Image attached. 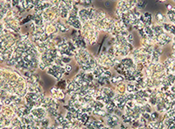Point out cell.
<instances>
[{"label":"cell","mask_w":175,"mask_h":129,"mask_svg":"<svg viewBox=\"0 0 175 129\" xmlns=\"http://www.w3.org/2000/svg\"><path fill=\"white\" fill-rule=\"evenodd\" d=\"M161 26H163L165 32L170 33L172 36L175 34V25H173L172 23H167V22H166V23L162 24Z\"/></svg>","instance_id":"cell-1"},{"label":"cell","mask_w":175,"mask_h":129,"mask_svg":"<svg viewBox=\"0 0 175 129\" xmlns=\"http://www.w3.org/2000/svg\"><path fill=\"white\" fill-rule=\"evenodd\" d=\"M155 20L158 24L162 25V24L166 22V17L164 14L160 13V12H157V13L155 14Z\"/></svg>","instance_id":"cell-2"},{"label":"cell","mask_w":175,"mask_h":129,"mask_svg":"<svg viewBox=\"0 0 175 129\" xmlns=\"http://www.w3.org/2000/svg\"><path fill=\"white\" fill-rule=\"evenodd\" d=\"M56 26H57L58 30H59L60 32H61V33H66V32L68 31V27H67V26H65L64 24L60 23H60H57V25H56Z\"/></svg>","instance_id":"cell-3"},{"label":"cell","mask_w":175,"mask_h":129,"mask_svg":"<svg viewBox=\"0 0 175 129\" xmlns=\"http://www.w3.org/2000/svg\"><path fill=\"white\" fill-rule=\"evenodd\" d=\"M158 116H159V112H152V114H151V119H150V121H156L158 119Z\"/></svg>","instance_id":"cell-4"},{"label":"cell","mask_w":175,"mask_h":129,"mask_svg":"<svg viewBox=\"0 0 175 129\" xmlns=\"http://www.w3.org/2000/svg\"><path fill=\"white\" fill-rule=\"evenodd\" d=\"M127 91L130 92V93H132V92L135 91V86L131 84V83H129L128 85H127Z\"/></svg>","instance_id":"cell-5"},{"label":"cell","mask_w":175,"mask_h":129,"mask_svg":"<svg viewBox=\"0 0 175 129\" xmlns=\"http://www.w3.org/2000/svg\"><path fill=\"white\" fill-rule=\"evenodd\" d=\"M126 40H127V42H128V43H130V44H132V43H133V40H134L133 35H132L131 33H130V34L127 35Z\"/></svg>","instance_id":"cell-6"},{"label":"cell","mask_w":175,"mask_h":129,"mask_svg":"<svg viewBox=\"0 0 175 129\" xmlns=\"http://www.w3.org/2000/svg\"><path fill=\"white\" fill-rule=\"evenodd\" d=\"M144 106V110H145V112H148V113H151L152 112V105L150 104H146Z\"/></svg>","instance_id":"cell-7"},{"label":"cell","mask_w":175,"mask_h":129,"mask_svg":"<svg viewBox=\"0 0 175 129\" xmlns=\"http://www.w3.org/2000/svg\"><path fill=\"white\" fill-rule=\"evenodd\" d=\"M142 117H144L145 119H148V120L151 119V114H149L148 112H144V113H143V114H142Z\"/></svg>","instance_id":"cell-8"},{"label":"cell","mask_w":175,"mask_h":129,"mask_svg":"<svg viewBox=\"0 0 175 129\" xmlns=\"http://www.w3.org/2000/svg\"><path fill=\"white\" fill-rule=\"evenodd\" d=\"M61 60H62V62H63L64 63H67V62H69L71 61V59H70L68 56H63V57L61 58Z\"/></svg>","instance_id":"cell-9"},{"label":"cell","mask_w":175,"mask_h":129,"mask_svg":"<svg viewBox=\"0 0 175 129\" xmlns=\"http://www.w3.org/2000/svg\"><path fill=\"white\" fill-rule=\"evenodd\" d=\"M20 0H12V6H17L19 5Z\"/></svg>","instance_id":"cell-10"},{"label":"cell","mask_w":175,"mask_h":129,"mask_svg":"<svg viewBox=\"0 0 175 129\" xmlns=\"http://www.w3.org/2000/svg\"><path fill=\"white\" fill-rule=\"evenodd\" d=\"M104 5H105L106 8H109L111 6V3L109 1H106V2H104Z\"/></svg>","instance_id":"cell-11"},{"label":"cell","mask_w":175,"mask_h":129,"mask_svg":"<svg viewBox=\"0 0 175 129\" xmlns=\"http://www.w3.org/2000/svg\"><path fill=\"white\" fill-rule=\"evenodd\" d=\"M65 69H66V71L70 72L71 71V69H72V67L70 66V65H68V64H67L66 66H65Z\"/></svg>","instance_id":"cell-12"}]
</instances>
